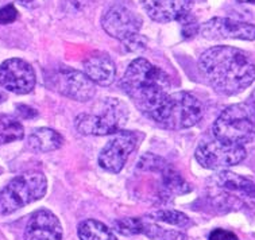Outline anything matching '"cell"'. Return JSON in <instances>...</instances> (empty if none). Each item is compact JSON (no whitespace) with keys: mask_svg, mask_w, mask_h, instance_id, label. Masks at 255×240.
Here are the masks:
<instances>
[{"mask_svg":"<svg viewBox=\"0 0 255 240\" xmlns=\"http://www.w3.org/2000/svg\"><path fill=\"white\" fill-rule=\"evenodd\" d=\"M199 68L209 85L226 96L243 92L255 80V64L237 47H211L200 57Z\"/></svg>","mask_w":255,"mask_h":240,"instance_id":"6da1fadb","label":"cell"},{"mask_svg":"<svg viewBox=\"0 0 255 240\" xmlns=\"http://www.w3.org/2000/svg\"><path fill=\"white\" fill-rule=\"evenodd\" d=\"M170 87L169 76L144 58L132 61L121 81L123 92L146 116L169 95Z\"/></svg>","mask_w":255,"mask_h":240,"instance_id":"7a4b0ae2","label":"cell"},{"mask_svg":"<svg viewBox=\"0 0 255 240\" xmlns=\"http://www.w3.org/2000/svg\"><path fill=\"white\" fill-rule=\"evenodd\" d=\"M207 199L222 213L253 209L255 207V184L237 173L222 170L207 182Z\"/></svg>","mask_w":255,"mask_h":240,"instance_id":"3957f363","label":"cell"},{"mask_svg":"<svg viewBox=\"0 0 255 240\" xmlns=\"http://www.w3.org/2000/svg\"><path fill=\"white\" fill-rule=\"evenodd\" d=\"M203 104L188 92L169 93L147 118L163 128L184 129L193 127L203 118Z\"/></svg>","mask_w":255,"mask_h":240,"instance_id":"277c9868","label":"cell"},{"mask_svg":"<svg viewBox=\"0 0 255 240\" xmlns=\"http://www.w3.org/2000/svg\"><path fill=\"white\" fill-rule=\"evenodd\" d=\"M128 108L119 99L106 97L95 104L91 112L80 114L74 125L83 135H112L125 128Z\"/></svg>","mask_w":255,"mask_h":240,"instance_id":"5b68a950","label":"cell"},{"mask_svg":"<svg viewBox=\"0 0 255 240\" xmlns=\"http://www.w3.org/2000/svg\"><path fill=\"white\" fill-rule=\"evenodd\" d=\"M216 139L235 144H246L255 136V110L239 103L227 107L212 125Z\"/></svg>","mask_w":255,"mask_h":240,"instance_id":"8992f818","label":"cell"},{"mask_svg":"<svg viewBox=\"0 0 255 240\" xmlns=\"http://www.w3.org/2000/svg\"><path fill=\"white\" fill-rule=\"evenodd\" d=\"M47 190V180L39 171L15 177L0 190V215H9L41 200Z\"/></svg>","mask_w":255,"mask_h":240,"instance_id":"52a82bcc","label":"cell"},{"mask_svg":"<svg viewBox=\"0 0 255 240\" xmlns=\"http://www.w3.org/2000/svg\"><path fill=\"white\" fill-rule=\"evenodd\" d=\"M143 19L131 0H118L103 15L102 24L108 35L126 41L139 32Z\"/></svg>","mask_w":255,"mask_h":240,"instance_id":"ba28073f","label":"cell"},{"mask_svg":"<svg viewBox=\"0 0 255 240\" xmlns=\"http://www.w3.org/2000/svg\"><path fill=\"white\" fill-rule=\"evenodd\" d=\"M196 159L209 170H220L235 166L246 158V148L242 144L214 139L201 143L196 150Z\"/></svg>","mask_w":255,"mask_h":240,"instance_id":"9c48e42d","label":"cell"},{"mask_svg":"<svg viewBox=\"0 0 255 240\" xmlns=\"http://www.w3.org/2000/svg\"><path fill=\"white\" fill-rule=\"evenodd\" d=\"M138 144V135L122 129L108 142L99 154V165L106 171L118 174L125 167L127 158Z\"/></svg>","mask_w":255,"mask_h":240,"instance_id":"30bf717a","label":"cell"},{"mask_svg":"<svg viewBox=\"0 0 255 240\" xmlns=\"http://www.w3.org/2000/svg\"><path fill=\"white\" fill-rule=\"evenodd\" d=\"M50 89L76 102H88L96 93L95 84L87 77V74L73 69L56 72L50 77Z\"/></svg>","mask_w":255,"mask_h":240,"instance_id":"8fae6325","label":"cell"},{"mask_svg":"<svg viewBox=\"0 0 255 240\" xmlns=\"http://www.w3.org/2000/svg\"><path fill=\"white\" fill-rule=\"evenodd\" d=\"M0 85L16 95H27L35 87V73L31 65L11 58L0 65Z\"/></svg>","mask_w":255,"mask_h":240,"instance_id":"7c38bea8","label":"cell"},{"mask_svg":"<svg viewBox=\"0 0 255 240\" xmlns=\"http://www.w3.org/2000/svg\"><path fill=\"white\" fill-rule=\"evenodd\" d=\"M201 35L207 39H243L255 41V24L238 22L228 18H214L200 27Z\"/></svg>","mask_w":255,"mask_h":240,"instance_id":"4fadbf2b","label":"cell"},{"mask_svg":"<svg viewBox=\"0 0 255 240\" xmlns=\"http://www.w3.org/2000/svg\"><path fill=\"white\" fill-rule=\"evenodd\" d=\"M62 226L49 209H39L30 216L24 230V240H61Z\"/></svg>","mask_w":255,"mask_h":240,"instance_id":"5bb4252c","label":"cell"},{"mask_svg":"<svg viewBox=\"0 0 255 240\" xmlns=\"http://www.w3.org/2000/svg\"><path fill=\"white\" fill-rule=\"evenodd\" d=\"M148 16L159 22L166 23L173 20H181L189 15L193 7V0H142Z\"/></svg>","mask_w":255,"mask_h":240,"instance_id":"9a60e30c","label":"cell"},{"mask_svg":"<svg viewBox=\"0 0 255 240\" xmlns=\"http://www.w3.org/2000/svg\"><path fill=\"white\" fill-rule=\"evenodd\" d=\"M84 73L93 84L108 87L115 81L116 65L106 53H95L84 61Z\"/></svg>","mask_w":255,"mask_h":240,"instance_id":"2e32d148","label":"cell"},{"mask_svg":"<svg viewBox=\"0 0 255 240\" xmlns=\"http://www.w3.org/2000/svg\"><path fill=\"white\" fill-rule=\"evenodd\" d=\"M62 143H64L62 135L57 132L56 129L46 128V127L34 129L27 140L28 147L34 152L54 151L57 148H60Z\"/></svg>","mask_w":255,"mask_h":240,"instance_id":"e0dca14e","label":"cell"},{"mask_svg":"<svg viewBox=\"0 0 255 240\" xmlns=\"http://www.w3.org/2000/svg\"><path fill=\"white\" fill-rule=\"evenodd\" d=\"M77 232L80 240H116L115 234L111 228L93 219L80 223Z\"/></svg>","mask_w":255,"mask_h":240,"instance_id":"ac0fdd59","label":"cell"},{"mask_svg":"<svg viewBox=\"0 0 255 240\" xmlns=\"http://www.w3.org/2000/svg\"><path fill=\"white\" fill-rule=\"evenodd\" d=\"M24 136L22 123L11 115L0 114V146L20 140Z\"/></svg>","mask_w":255,"mask_h":240,"instance_id":"d6986e66","label":"cell"},{"mask_svg":"<svg viewBox=\"0 0 255 240\" xmlns=\"http://www.w3.org/2000/svg\"><path fill=\"white\" fill-rule=\"evenodd\" d=\"M147 219L153 220V222H162L170 226L177 227H185L190 223L189 217L186 216L185 213L178 212V211H173V209H159V211H154L147 215Z\"/></svg>","mask_w":255,"mask_h":240,"instance_id":"ffe728a7","label":"cell"},{"mask_svg":"<svg viewBox=\"0 0 255 240\" xmlns=\"http://www.w3.org/2000/svg\"><path fill=\"white\" fill-rule=\"evenodd\" d=\"M142 234H144V235L148 236L150 239L153 240H188V238L180 231L165 230V228L157 226V224H154V223L143 222Z\"/></svg>","mask_w":255,"mask_h":240,"instance_id":"44dd1931","label":"cell"},{"mask_svg":"<svg viewBox=\"0 0 255 240\" xmlns=\"http://www.w3.org/2000/svg\"><path fill=\"white\" fill-rule=\"evenodd\" d=\"M115 230L122 235H136V234H142L143 230V220L139 217H125L121 220H116L114 223Z\"/></svg>","mask_w":255,"mask_h":240,"instance_id":"7402d4cb","label":"cell"},{"mask_svg":"<svg viewBox=\"0 0 255 240\" xmlns=\"http://www.w3.org/2000/svg\"><path fill=\"white\" fill-rule=\"evenodd\" d=\"M18 18V11L12 4L4 5L0 8V24H8L15 22Z\"/></svg>","mask_w":255,"mask_h":240,"instance_id":"603a6c76","label":"cell"},{"mask_svg":"<svg viewBox=\"0 0 255 240\" xmlns=\"http://www.w3.org/2000/svg\"><path fill=\"white\" fill-rule=\"evenodd\" d=\"M181 20L184 22V24H182V31H184V35L186 38L193 37L195 34H197V31H199V24H197L195 18L190 16V14L186 15L185 18H182Z\"/></svg>","mask_w":255,"mask_h":240,"instance_id":"cb8c5ba5","label":"cell"},{"mask_svg":"<svg viewBox=\"0 0 255 240\" xmlns=\"http://www.w3.org/2000/svg\"><path fill=\"white\" fill-rule=\"evenodd\" d=\"M123 42H125L126 49L130 51H139L146 46V38L140 37L139 34H136L134 37L128 38V39H126Z\"/></svg>","mask_w":255,"mask_h":240,"instance_id":"d4e9b609","label":"cell"},{"mask_svg":"<svg viewBox=\"0 0 255 240\" xmlns=\"http://www.w3.org/2000/svg\"><path fill=\"white\" fill-rule=\"evenodd\" d=\"M209 240H239L238 236L231 231L227 230H222V228H216L211 232L209 235Z\"/></svg>","mask_w":255,"mask_h":240,"instance_id":"484cf974","label":"cell"},{"mask_svg":"<svg viewBox=\"0 0 255 240\" xmlns=\"http://www.w3.org/2000/svg\"><path fill=\"white\" fill-rule=\"evenodd\" d=\"M18 112H20V115H22V118H24V119H31V118H35V116L38 115L35 110H33V108H30V107L27 106H19Z\"/></svg>","mask_w":255,"mask_h":240,"instance_id":"4316f807","label":"cell"},{"mask_svg":"<svg viewBox=\"0 0 255 240\" xmlns=\"http://www.w3.org/2000/svg\"><path fill=\"white\" fill-rule=\"evenodd\" d=\"M250 106L255 110V89H254V92L251 93V96H250Z\"/></svg>","mask_w":255,"mask_h":240,"instance_id":"83f0119b","label":"cell"},{"mask_svg":"<svg viewBox=\"0 0 255 240\" xmlns=\"http://www.w3.org/2000/svg\"><path fill=\"white\" fill-rule=\"evenodd\" d=\"M241 3H249V4H255V0H239Z\"/></svg>","mask_w":255,"mask_h":240,"instance_id":"f1b7e54d","label":"cell"},{"mask_svg":"<svg viewBox=\"0 0 255 240\" xmlns=\"http://www.w3.org/2000/svg\"><path fill=\"white\" fill-rule=\"evenodd\" d=\"M3 100H4V96H3V95H1V92H0V103L3 102Z\"/></svg>","mask_w":255,"mask_h":240,"instance_id":"f546056e","label":"cell"}]
</instances>
